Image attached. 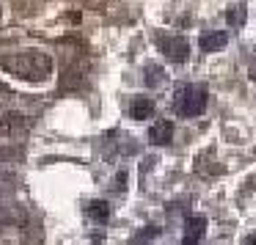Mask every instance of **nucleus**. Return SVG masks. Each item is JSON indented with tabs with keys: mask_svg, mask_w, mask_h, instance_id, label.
Segmentation results:
<instances>
[{
	"mask_svg": "<svg viewBox=\"0 0 256 245\" xmlns=\"http://www.w3.org/2000/svg\"><path fill=\"white\" fill-rule=\"evenodd\" d=\"M0 69H6L14 78H22L28 83H44L52 74V58L44 52H17V56H3Z\"/></svg>",
	"mask_w": 256,
	"mask_h": 245,
	"instance_id": "obj_1",
	"label": "nucleus"
},
{
	"mask_svg": "<svg viewBox=\"0 0 256 245\" xmlns=\"http://www.w3.org/2000/svg\"><path fill=\"white\" fill-rule=\"evenodd\" d=\"M206 88L204 86H182L179 88V94H176V100H174V108H176L179 113H182L184 118H196V116H201V113L206 110Z\"/></svg>",
	"mask_w": 256,
	"mask_h": 245,
	"instance_id": "obj_2",
	"label": "nucleus"
},
{
	"mask_svg": "<svg viewBox=\"0 0 256 245\" xmlns=\"http://www.w3.org/2000/svg\"><path fill=\"white\" fill-rule=\"evenodd\" d=\"M157 47L171 64H184L190 58V44L182 36H157Z\"/></svg>",
	"mask_w": 256,
	"mask_h": 245,
	"instance_id": "obj_3",
	"label": "nucleus"
},
{
	"mask_svg": "<svg viewBox=\"0 0 256 245\" xmlns=\"http://www.w3.org/2000/svg\"><path fill=\"white\" fill-rule=\"evenodd\" d=\"M30 130V118H25L22 113H3L0 116V132L8 135V138H17V135H25Z\"/></svg>",
	"mask_w": 256,
	"mask_h": 245,
	"instance_id": "obj_4",
	"label": "nucleus"
},
{
	"mask_svg": "<svg viewBox=\"0 0 256 245\" xmlns=\"http://www.w3.org/2000/svg\"><path fill=\"white\" fill-rule=\"evenodd\" d=\"M206 234V218L204 215H190L184 220V245H198Z\"/></svg>",
	"mask_w": 256,
	"mask_h": 245,
	"instance_id": "obj_5",
	"label": "nucleus"
},
{
	"mask_svg": "<svg viewBox=\"0 0 256 245\" xmlns=\"http://www.w3.org/2000/svg\"><path fill=\"white\" fill-rule=\"evenodd\" d=\"M226 44H228V34H223V30H210L198 39V47L204 52H220Z\"/></svg>",
	"mask_w": 256,
	"mask_h": 245,
	"instance_id": "obj_6",
	"label": "nucleus"
},
{
	"mask_svg": "<svg viewBox=\"0 0 256 245\" xmlns=\"http://www.w3.org/2000/svg\"><path fill=\"white\" fill-rule=\"evenodd\" d=\"M130 116L135 118V122H146V118L154 116V102L149 100V96H135L132 102H130Z\"/></svg>",
	"mask_w": 256,
	"mask_h": 245,
	"instance_id": "obj_7",
	"label": "nucleus"
},
{
	"mask_svg": "<svg viewBox=\"0 0 256 245\" xmlns=\"http://www.w3.org/2000/svg\"><path fill=\"white\" fill-rule=\"evenodd\" d=\"M174 138V124L171 122H157L154 127L149 130V140L154 146H168Z\"/></svg>",
	"mask_w": 256,
	"mask_h": 245,
	"instance_id": "obj_8",
	"label": "nucleus"
},
{
	"mask_svg": "<svg viewBox=\"0 0 256 245\" xmlns=\"http://www.w3.org/2000/svg\"><path fill=\"white\" fill-rule=\"evenodd\" d=\"M22 226L25 223V212L14 204H0V226Z\"/></svg>",
	"mask_w": 256,
	"mask_h": 245,
	"instance_id": "obj_9",
	"label": "nucleus"
},
{
	"mask_svg": "<svg viewBox=\"0 0 256 245\" xmlns=\"http://www.w3.org/2000/svg\"><path fill=\"white\" fill-rule=\"evenodd\" d=\"M42 240H44L42 223L25 220V223H22V245H42Z\"/></svg>",
	"mask_w": 256,
	"mask_h": 245,
	"instance_id": "obj_10",
	"label": "nucleus"
},
{
	"mask_svg": "<svg viewBox=\"0 0 256 245\" xmlns=\"http://www.w3.org/2000/svg\"><path fill=\"white\" fill-rule=\"evenodd\" d=\"M86 215L91 218L94 223H105L108 218H110V204L108 201H88V206H86Z\"/></svg>",
	"mask_w": 256,
	"mask_h": 245,
	"instance_id": "obj_11",
	"label": "nucleus"
},
{
	"mask_svg": "<svg viewBox=\"0 0 256 245\" xmlns=\"http://www.w3.org/2000/svg\"><path fill=\"white\" fill-rule=\"evenodd\" d=\"M226 20H228V25H232V28H242L245 20H248V6H245V3L232 6V8H228V14H226Z\"/></svg>",
	"mask_w": 256,
	"mask_h": 245,
	"instance_id": "obj_12",
	"label": "nucleus"
},
{
	"mask_svg": "<svg viewBox=\"0 0 256 245\" xmlns=\"http://www.w3.org/2000/svg\"><path fill=\"white\" fill-rule=\"evenodd\" d=\"M157 237H160V226H144L132 240H130V245H149L152 240H157Z\"/></svg>",
	"mask_w": 256,
	"mask_h": 245,
	"instance_id": "obj_13",
	"label": "nucleus"
},
{
	"mask_svg": "<svg viewBox=\"0 0 256 245\" xmlns=\"http://www.w3.org/2000/svg\"><path fill=\"white\" fill-rule=\"evenodd\" d=\"M20 188V176L8 171H0V196H12Z\"/></svg>",
	"mask_w": 256,
	"mask_h": 245,
	"instance_id": "obj_14",
	"label": "nucleus"
},
{
	"mask_svg": "<svg viewBox=\"0 0 256 245\" xmlns=\"http://www.w3.org/2000/svg\"><path fill=\"white\" fill-rule=\"evenodd\" d=\"M160 80H162V69L160 66H154V64H152V66H146V83L157 86Z\"/></svg>",
	"mask_w": 256,
	"mask_h": 245,
	"instance_id": "obj_15",
	"label": "nucleus"
},
{
	"mask_svg": "<svg viewBox=\"0 0 256 245\" xmlns=\"http://www.w3.org/2000/svg\"><path fill=\"white\" fill-rule=\"evenodd\" d=\"M8 160H22V152L20 149H0V162H8Z\"/></svg>",
	"mask_w": 256,
	"mask_h": 245,
	"instance_id": "obj_16",
	"label": "nucleus"
},
{
	"mask_svg": "<svg viewBox=\"0 0 256 245\" xmlns=\"http://www.w3.org/2000/svg\"><path fill=\"white\" fill-rule=\"evenodd\" d=\"M127 188V171H118L116 174V182H113V193H122Z\"/></svg>",
	"mask_w": 256,
	"mask_h": 245,
	"instance_id": "obj_17",
	"label": "nucleus"
},
{
	"mask_svg": "<svg viewBox=\"0 0 256 245\" xmlns=\"http://www.w3.org/2000/svg\"><path fill=\"white\" fill-rule=\"evenodd\" d=\"M242 245H256V232L254 234H248V237H245V242Z\"/></svg>",
	"mask_w": 256,
	"mask_h": 245,
	"instance_id": "obj_18",
	"label": "nucleus"
}]
</instances>
